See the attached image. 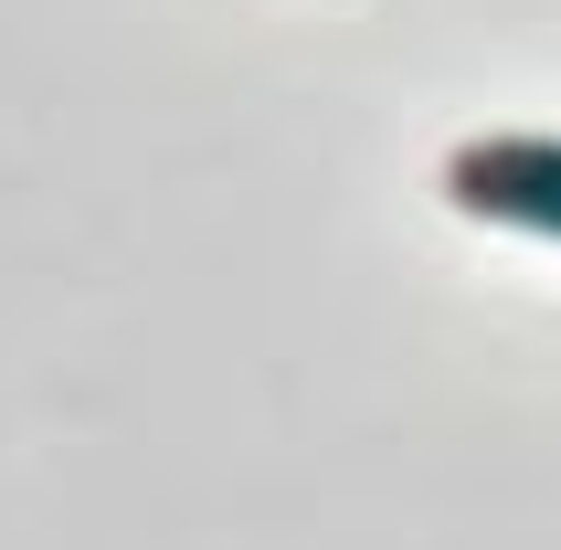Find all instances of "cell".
<instances>
[{
	"label": "cell",
	"mask_w": 561,
	"mask_h": 550,
	"mask_svg": "<svg viewBox=\"0 0 561 550\" xmlns=\"http://www.w3.org/2000/svg\"><path fill=\"white\" fill-rule=\"evenodd\" d=\"M445 202L467 222H508V233H551L561 244V138H530V127L467 138L445 159Z\"/></svg>",
	"instance_id": "1"
}]
</instances>
